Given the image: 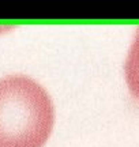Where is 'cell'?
Returning a JSON list of instances; mask_svg holds the SVG:
<instances>
[{"label":"cell","instance_id":"6da1fadb","mask_svg":"<svg viewBox=\"0 0 139 147\" xmlns=\"http://www.w3.org/2000/svg\"><path fill=\"white\" fill-rule=\"evenodd\" d=\"M55 125L47 90L23 74L0 78V147H44Z\"/></svg>","mask_w":139,"mask_h":147},{"label":"cell","instance_id":"7a4b0ae2","mask_svg":"<svg viewBox=\"0 0 139 147\" xmlns=\"http://www.w3.org/2000/svg\"><path fill=\"white\" fill-rule=\"evenodd\" d=\"M124 75L131 95L139 101V29L131 47L124 64Z\"/></svg>","mask_w":139,"mask_h":147}]
</instances>
